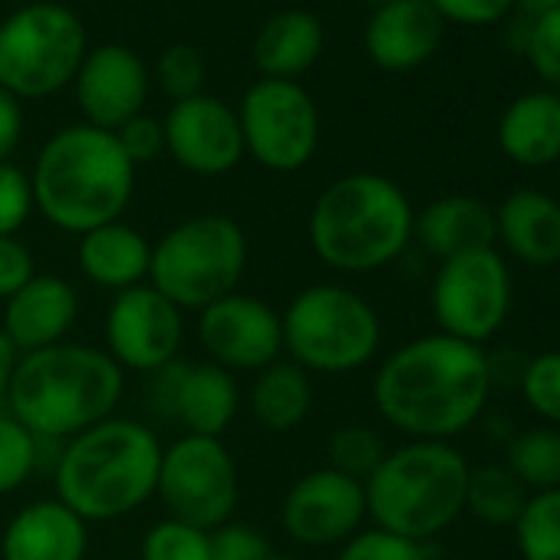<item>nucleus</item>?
Masks as SVG:
<instances>
[{
	"mask_svg": "<svg viewBox=\"0 0 560 560\" xmlns=\"http://www.w3.org/2000/svg\"><path fill=\"white\" fill-rule=\"evenodd\" d=\"M491 380V360L481 347L429 334L380 366L373 399L380 416L416 442H445L481 416Z\"/></svg>",
	"mask_w": 560,
	"mask_h": 560,
	"instance_id": "nucleus-1",
	"label": "nucleus"
},
{
	"mask_svg": "<svg viewBox=\"0 0 560 560\" xmlns=\"http://www.w3.org/2000/svg\"><path fill=\"white\" fill-rule=\"evenodd\" d=\"M122 399V366L100 347L57 343L18 360L8 406L34 439H73L106 419Z\"/></svg>",
	"mask_w": 560,
	"mask_h": 560,
	"instance_id": "nucleus-2",
	"label": "nucleus"
},
{
	"mask_svg": "<svg viewBox=\"0 0 560 560\" xmlns=\"http://www.w3.org/2000/svg\"><path fill=\"white\" fill-rule=\"evenodd\" d=\"M34 208L73 234L119 221L136 188V165L126 159L113 132L96 126H70L57 132L31 178Z\"/></svg>",
	"mask_w": 560,
	"mask_h": 560,
	"instance_id": "nucleus-3",
	"label": "nucleus"
},
{
	"mask_svg": "<svg viewBox=\"0 0 560 560\" xmlns=\"http://www.w3.org/2000/svg\"><path fill=\"white\" fill-rule=\"evenodd\" d=\"M162 445L149 425L106 419L57 455V501L83 521H113L142 508L159 485Z\"/></svg>",
	"mask_w": 560,
	"mask_h": 560,
	"instance_id": "nucleus-4",
	"label": "nucleus"
},
{
	"mask_svg": "<svg viewBox=\"0 0 560 560\" xmlns=\"http://www.w3.org/2000/svg\"><path fill=\"white\" fill-rule=\"evenodd\" d=\"M406 191L373 172H353L327 185L311 211L314 254L343 273H370L396 260L412 237Z\"/></svg>",
	"mask_w": 560,
	"mask_h": 560,
	"instance_id": "nucleus-5",
	"label": "nucleus"
},
{
	"mask_svg": "<svg viewBox=\"0 0 560 560\" xmlns=\"http://www.w3.org/2000/svg\"><path fill=\"white\" fill-rule=\"evenodd\" d=\"M468 462L448 442H409L386 452L366 478V514L380 530L425 544L462 511L468 491Z\"/></svg>",
	"mask_w": 560,
	"mask_h": 560,
	"instance_id": "nucleus-6",
	"label": "nucleus"
},
{
	"mask_svg": "<svg viewBox=\"0 0 560 560\" xmlns=\"http://www.w3.org/2000/svg\"><path fill=\"white\" fill-rule=\"evenodd\" d=\"M247 264V237L224 214H195L175 224L155 247L152 288L178 311H205L237 291Z\"/></svg>",
	"mask_w": 560,
	"mask_h": 560,
	"instance_id": "nucleus-7",
	"label": "nucleus"
},
{
	"mask_svg": "<svg viewBox=\"0 0 560 560\" xmlns=\"http://www.w3.org/2000/svg\"><path fill=\"white\" fill-rule=\"evenodd\" d=\"M284 350L307 373H350L373 360L380 350V317L353 291L340 284H314L301 291L288 314Z\"/></svg>",
	"mask_w": 560,
	"mask_h": 560,
	"instance_id": "nucleus-8",
	"label": "nucleus"
},
{
	"mask_svg": "<svg viewBox=\"0 0 560 560\" xmlns=\"http://www.w3.org/2000/svg\"><path fill=\"white\" fill-rule=\"evenodd\" d=\"M86 60V31L70 8L27 4L0 24V86L14 96H50Z\"/></svg>",
	"mask_w": 560,
	"mask_h": 560,
	"instance_id": "nucleus-9",
	"label": "nucleus"
},
{
	"mask_svg": "<svg viewBox=\"0 0 560 560\" xmlns=\"http://www.w3.org/2000/svg\"><path fill=\"white\" fill-rule=\"evenodd\" d=\"M237 491V465L221 439L185 435L162 448L155 494L168 508V517L214 530L231 517Z\"/></svg>",
	"mask_w": 560,
	"mask_h": 560,
	"instance_id": "nucleus-10",
	"label": "nucleus"
},
{
	"mask_svg": "<svg viewBox=\"0 0 560 560\" xmlns=\"http://www.w3.org/2000/svg\"><path fill=\"white\" fill-rule=\"evenodd\" d=\"M244 152L270 172L304 168L320 142V113L298 80H260L241 103Z\"/></svg>",
	"mask_w": 560,
	"mask_h": 560,
	"instance_id": "nucleus-11",
	"label": "nucleus"
},
{
	"mask_svg": "<svg viewBox=\"0 0 560 560\" xmlns=\"http://www.w3.org/2000/svg\"><path fill=\"white\" fill-rule=\"evenodd\" d=\"M511 311V270L504 257L488 247L442 260L432 280V314L439 334L481 347L491 340Z\"/></svg>",
	"mask_w": 560,
	"mask_h": 560,
	"instance_id": "nucleus-12",
	"label": "nucleus"
},
{
	"mask_svg": "<svg viewBox=\"0 0 560 560\" xmlns=\"http://www.w3.org/2000/svg\"><path fill=\"white\" fill-rule=\"evenodd\" d=\"M182 337V311L152 284L119 291L106 314V353L136 373H159L175 363Z\"/></svg>",
	"mask_w": 560,
	"mask_h": 560,
	"instance_id": "nucleus-13",
	"label": "nucleus"
},
{
	"mask_svg": "<svg viewBox=\"0 0 560 560\" xmlns=\"http://www.w3.org/2000/svg\"><path fill=\"white\" fill-rule=\"evenodd\" d=\"M366 517V488L363 481L337 471L317 468L291 485L280 504V524L307 547L347 544Z\"/></svg>",
	"mask_w": 560,
	"mask_h": 560,
	"instance_id": "nucleus-14",
	"label": "nucleus"
},
{
	"mask_svg": "<svg viewBox=\"0 0 560 560\" xmlns=\"http://www.w3.org/2000/svg\"><path fill=\"white\" fill-rule=\"evenodd\" d=\"M198 337L211 363L228 373H260L270 363H277L280 350H284L280 314L247 294H228L205 307L198 320Z\"/></svg>",
	"mask_w": 560,
	"mask_h": 560,
	"instance_id": "nucleus-15",
	"label": "nucleus"
},
{
	"mask_svg": "<svg viewBox=\"0 0 560 560\" xmlns=\"http://www.w3.org/2000/svg\"><path fill=\"white\" fill-rule=\"evenodd\" d=\"M152 409L172 422H182L188 435L221 439L237 416V383L214 363H168L152 373Z\"/></svg>",
	"mask_w": 560,
	"mask_h": 560,
	"instance_id": "nucleus-16",
	"label": "nucleus"
},
{
	"mask_svg": "<svg viewBox=\"0 0 560 560\" xmlns=\"http://www.w3.org/2000/svg\"><path fill=\"white\" fill-rule=\"evenodd\" d=\"M162 132L172 159L195 175H224L244 155L237 113L214 96L175 103L162 122Z\"/></svg>",
	"mask_w": 560,
	"mask_h": 560,
	"instance_id": "nucleus-17",
	"label": "nucleus"
},
{
	"mask_svg": "<svg viewBox=\"0 0 560 560\" xmlns=\"http://www.w3.org/2000/svg\"><path fill=\"white\" fill-rule=\"evenodd\" d=\"M77 103L86 116V126L116 132L136 119L149 96L145 63L119 44L86 54L77 70Z\"/></svg>",
	"mask_w": 560,
	"mask_h": 560,
	"instance_id": "nucleus-18",
	"label": "nucleus"
},
{
	"mask_svg": "<svg viewBox=\"0 0 560 560\" xmlns=\"http://www.w3.org/2000/svg\"><path fill=\"white\" fill-rule=\"evenodd\" d=\"M77 314L80 298L70 280L57 273H34L14 298H8L0 330L8 334L18 353H37L63 343L77 324Z\"/></svg>",
	"mask_w": 560,
	"mask_h": 560,
	"instance_id": "nucleus-19",
	"label": "nucleus"
},
{
	"mask_svg": "<svg viewBox=\"0 0 560 560\" xmlns=\"http://www.w3.org/2000/svg\"><path fill=\"white\" fill-rule=\"evenodd\" d=\"M445 21L429 0H396L376 8L366 24V54L389 73L422 67L442 44Z\"/></svg>",
	"mask_w": 560,
	"mask_h": 560,
	"instance_id": "nucleus-20",
	"label": "nucleus"
},
{
	"mask_svg": "<svg viewBox=\"0 0 560 560\" xmlns=\"http://www.w3.org/2000/svg\"><path fill=\"white\" fill-rule=\"evenodd\" d=\"M90 547L86 521L63 501H34L18 511L0 537L4 560H83Z\"/></svg>",
	"mask_w": 560,
	"mask_h": 560,
	"instance_id": "nucleus-21",
	"label": "nucleus"
},
{
	"mask_svg": "<svg viewBox=\"0 0 560 560\" xmlns=\"http://www.w3.org/2000/svg\"><path fill=\"white\" fill-rule=\"evenodd\" d=\"M498 241H504L508 254L527 267L560 264V201L537 191L517 188L494 211Z\"/></svg>",
	"mask_w": 560,
	"mask_h": 560,
	"instance_id": "nucleus-22",
	"label": "nucleus"
},
{
	"mask_svg": "<svg viewBox=\"0 0 560 560\" xmlns=\"http://www.w3.org/2000/svg\"><path fill=\"white\" fill-rule=\"evenodd\" d=\"M412 231L419 234L422 247L435 254L439 260L488 250L498 241L494 211L481 198H471V195H445L425 205L416 214Z\"/></svg>",
	"mask_w": 560,
	"mask_h": 560,
	"instance_id": "nucleus-23",
	"label": "nucleus"
},
{
	"mask_svg": "<svg viewBox=\"0 0 560 560\" xmlns=\"http://www.w3.org/2000/svg\"><path fill=\"white\" fill-rule=\"evenodd\" d=\"M498 145L527 168L560 162V93L534 90L517 96L498 119Z\"/></svg>",
	"mask_w": 560,
	"mask_h": 560,
	"instance_id": "nucleus-24",
	"label": "nucleus"
},
{
	"mask_svg": "<svg viewBox=\"0 0 560 560\" xmlns=\"http://www.w3.org/2000/svg\"><path fill=\"white\" fill-rule=\"evenodd\" d=\"M80 237V267L93 284L109 291H129L142 284V277H149L152 244L136 228L113 221Z\"/></svg>",
	"mask_w": 560,
	"mask_h": 560,
	"instance_id": "nucleus-25",
	"label": "nucleus"
},
{
	"mask_svg": "<svg viewBox=\"0 0 560 560\" xmlns=\"http://www.w3.org/2000/svg\"><path fill=\"white\" fill-rule=\"evenodd\" d=\"M324 50V27L307 11H280L273 14L257 40H254V63L264 80H298L307 73Z\"/></svg>",
	"mask_w": 560,
	"mask_h": 560,
	"instance_id": "nucleus-26",
	"label": "nucleus"
},
{
	"mask_svg": "<svg viewBox=\"0 0 560 560\" xmlns=\"http://www.w3.org/2000/svg\"><path fill=\"white\" fill-rule=\"evenodd\" d=\"M314 406V386L298 363H270L250 389V412L267 432L298 429Z\"/></svg>",
	"mask_w": 560,
	"mask_h": 560,
	"instance_id": "nucleus-27",
	"label": "nucleus"
},
{
	"mask_svg": "<svg viewBox=\"0 0 560 560\" xmlns=\"http://www.w3.org/2000/svg\"><path fill=\"white\" fill-rule=\"evenodd\" d=\"M527 504L524 485L508 465H481L468 471L465 508L488 524H514Z\"/></svg>",
	"mask_w": 560,
	"mask_h": 560,
	"instance_id": "nucleus-28",
	"label": "nucleus"
},
{
	"mask_svg": "<svg viewBox=\"0 0 560 560\" xmlns=\"http://www.w3.org/2000/svg\"><path fill=\"white\" fill-rule=\"evenodd\" d=\"M504 465L514 471V478L524 488H537V491L560 488V429L534 425L514 435Z\"/></svg>",
	"mask_w": 560,
	"mask_h": 560,
	"instance_id": "nucleus-29",
	"label": "nucleus"
},
{
	"mask_svg": "<svg viewBox=\"0 0 560 560\" xmlns=\"http://www.w3.org/2000/svg\"><path fill=\"white\" fill-rule=\"evenodd\" d=\"M514 527L524 560H560V488L530 494Z\"/></svg>",
	"mask_w": 560,
	"mask_h": 560,
	"instance_id": "nucleus-30",
	"label": "nucleus"
},
{
	"mask_svg": "<svg viewBox=\"0 0 560 560\" xmlns=\"http://www.w3.org/2000/svg\"><path fill=\"white\" fill-rule=\"evenodd\" d=\"M386 458V445L380 439V432H373L370 425H340L330 439V468L357 478L366 485V478L383 465Z\"/></svg>",
	"mask_w": 560,
	"mask_h": 560,
	"instance_id": "nucleus-31",
	"label": "nucleus"
},
{
	"mask_svg": "<svg viewBox=\"0 0 560 560\" xmlns=\"http://www.w3.org/2000/svg\"><path fill=\"white\" fill-rule=\"evenodd\" d=\"M37 458V439L11 412H0V494L18 491L34 475Z\"/></svg>",
	"mask_w": 560,
	"mask_h": 560,
	"instance_id": "nucleus-32",
	"label": "nucleus"
},
{
	"mask_svg": "<svg viewBox=\"0 0 560 560\" xmlns=\"http://www.w3.org/2000/svg\"><path fill=\"white\" fill-rule=\"evenodd\" d=\"M142 560H211L208 530L165 517L145 534Z\"/></svg>",
	"mask_w": 560,
	"mask_h": 560,
	"instance_id": "nucleus-33",
	"label": "nucleus"
},
{
	"mask_svg": "<svg viewBox=\"0 0 560 560\" xmlns=\"http://www.w3.org/2000/svg\"><path fill=\"white\" fill-rule=\"evenodd\" d=\"M521 389L527 406L544 422L560 429V350H547L534 357L521 373Z\"/></svg>",
	"mask_w": 560,
	"mask_h": 560,
	"instance_id": "nucleus-34",
	"label": "nucleus"
},
{
	"mask_svg": "<svg viewBox=\"0 0 560 560\" xmlns=\"http://www.w3.org/2000/svg\"><path fill=\"white\" fill-rule=\"evenodd\" d=\"M524 57L530 60L534 73L550 86V93H560V8L530 21Z\"/></svg>",
	"mask_w": 560,
	"mask_h": 560,
	"instance_id": "nucleus-35",
	"label": "nucleus"
},
{
	"mask_svg": "<svg viewBox=\"0 0 560 560\" xmlns=\"http://www.w3.org/2000/svg\"><path fill=\"white\" fill-rule=\"evenodd\" d=\"M159 83L162 90L182 103V100H191V96H201V86H205V63L198 57L195 47L188 44H172L162 57H159Z\"/></svg>",
	"mask_w": 560,
	"mask_h": 560,
	"instance_id": "nucleus-36",
	"label": "nucleus"
},
{
	"mask_svg": "<svg viewBox=\"0 0 560 560\" xmlns=\"http://www.w3.org/2000/svg\"><path fill=\"white\" fill-rule=\"evenodd\" d=\"M337 560H429L425 547L389 530H357Z\"/></svg>",
	"mask_w": 560,
	"mask_h": 560,
	"instance_id": "nucleus-37",
	"label": "nucleus"
},
{
	"mask_svg": "<svg viewBox=\"0 0 560 560\" xmlns=\"http://www.w3.org/2000/svg\"><path fill=\"white\" fill-rule=\"evenodd\" d=\"M34 211V188L31 178L11 165L0 162V237L18 234Z\"/></svg>",
	"mask_w": 560,
	"mask_h": 560,
	"instance_id": "nucleus-38",
	"label": "nucleus"
},
{
	"mask_svg": "<svg viewBox=\"0 0 560 560\" xmlns=\"http://www.w3.org/2000/svg\"><path fill=\"white\" fill-rule=\"evenodd\" d=\"M211 560H270V544L254 524L224 521L221 527L208 530Z\"/></svg>",
	"mask_w": 560,
	"mask_h": 560,
	"instance_id": "nucleus-39",
	"label": "nucleus"
},
{
	"mask_svg": "<svg viewBox=\"0 0 560 560\" xmlns=\"http://www.w3.org/2000/svg\"><path fill=\"white\" fill-rule=\"evenodd\" d=\"M113 136H116V142L122 145V152H126V159H129L132 165L152 162V159L165 149L162 122L152 119V116H142V113H139L136 119H129L126 126H119Z\"/></svg>",
	"mask_w": 560,
	"mask_h": 560,
	"instance_id": "nucleus-40",
	"label": "nucleus"
},
{
	"mask_svg": "<svg viewBox=\"0 0 560 560\" xmlns=\"http://www.w3.org/2000/svg\"><path fill=\"white\" fill-rule=\"evenodd\" d=\"M34 254L31 247L11 234V237H0V301L14 298L27 280L34 277Z\"/></svg>",
	"mask_w": 560,
	"mask_h": 560,
	"instance_id": "nucleus-41",
	"label": "nucleus"
},
{
	"mask_svg": "<svg viewBox=\"0 0 560 560\" xmlns=\"http://www.w3.org/2000/svg\"><path fill=\"white\" fill-rule=\"evenodd\" d=\"M429 4L442 14V21L485 27V24L501 21L514 8V0H429Z\"/></svg>",
	"mask_w": 560,
	"mask_h": 560,
	"instance_id": "nucleus-42",
	"label": "nucleus"
},
{
	"mask_svg": "<svg viewBox=\"0 0 560 560\" xmlns=\"http://www.w3.org/2000/svg\"><path fill=\"white\" fill-rule=\"evenodd\" d=\"M21 129H24V116H21V103L14 93H8L0 86V162H8L11 152L21 142Z\"/></svg>",
	"mask_w": 560,
	"mask_h": 560,
	"instance_id": "nucleus-43",
	"label": "nucleus"
},
{
	"mask_svg": "<svg viewBox=\"0 0 560 560\" xmlns=\"http://www.w3.org/2000/svg\"><path fill=\"white\" fill-rule=\"evenodd\" d=\"M14 370H18V350L8 340V334L0 330V402H8V389H11Z\"/></svg>",
	"mask_w": 560,
	"mask_h": 560,
	"instance_id": "nucleus-44",
	"label": "nucleus"
},
{
	"mask_svg": "<svg viewBox=\"0 0 560 560\" xmlns=\"http://www.w3.org/2000/svg\"><path fill=\"white\" fill-rule=\"evenodd\" d=\"M514 4L524 11V18H527V21H534V18H540V14L557 11V8H560V0H514Z\"/></svg>",
	"mask_w": 560,
	"mask_h": 560,
	"instance_id": "nucleus-45",
	"label": "nucleus"
},
{
	"mask_svg": "<svg viewBox=\"0 0 560 560\" xmlns=\"http://www.w3.org/2000/svg\"><path fill=\"white\" fill-rule=\"evenodd\" d=\"M376 4L383 8V4H396V0H376Z\"/></svg>",
	"mask_w": 560,
	"mask_h": 560,
	"instance_id": "nucleus-46",
	"label": "nucleus"
},
{
	"mask_svg": "<svg viewBox=\"0 0 560 560\" xmlns=\"http://www.w3.org/2000/svg\"><path fill=\"white\" fill-rule=\"evenodd\" d=\"M270 560H294V557H273V553H270Z\"/></svg>",
	"mask_w": 560,
	"mask_h": 560,
	"instance_id": "nucleus-47",
	"label": "nucleus"
}]
</instances>
